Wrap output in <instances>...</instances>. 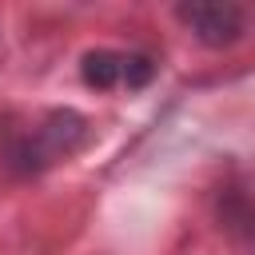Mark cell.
Returning a JSON list of instances; mask_svg holds the SVG:
<instances>
[{
  "label": "cell",
  "instance_id": "obj_4",
  "mask_svg": "<svg viewBox=\"0 0 255 255\" xmlns=\"http://www.w3.org/2000/svg\"><path fill=\"white\" fill-rule=\"evenodd\" d=\"M151 76H155L151 56H143V52H124V84H128V88H147Z\"/></svg>",
  "mask_w": 255,
  "mask_h": 255
},
{
  "label": "cell",
  "instance_id": "obj_3",
  "mask_svg": "<svg viewBox=\"0 0 255 255\" xmlns=\"http://www.w3.org/2000/svg\"><path fill=\"white\" fill-rule=\"evenodd\" d=\"M80 80L96 92H108L116 84H124V52H112V48H92L84 52L80 60Z\"/></svg>",
  "mask_w": 255,
  "mask_h": 255
},
{
  "label": "cell",
  "instance_id": "obj_2",
  "mask_svg": "<svg viewBox=\"0 0 255 255\" xmlns=\"http://www.w3.org/2000/svg\"><path fill=\"white\" fill-rule=\"evenodd\" d=\"M175 20L203 48H231L243 36V28H247L243 8H235V4H179Z\"/></svg>",
  "mask_w": 255,
  "mask_h": 255
},
{
  "label": "cell",
  "instance_id": "obj_1",
  "mask_svg": "<svg viewBox=\"0 0 255 255\" xmlns=\"http://www.w3.org/2000/svg\"><path fill=\"white\" fill-rule=\"evenodd\" d=\"M88 135H92V128H88V120H84L80 112L56 108V112L40 116V120L32 124V131L16 135V139L8 143V151H4V159H8L12 171L32 175V171H44V167L76 155V151L88 143Z\"/></svg>",
  "mask_w": 255,
  "mask_h": 255
}]
</instances>
